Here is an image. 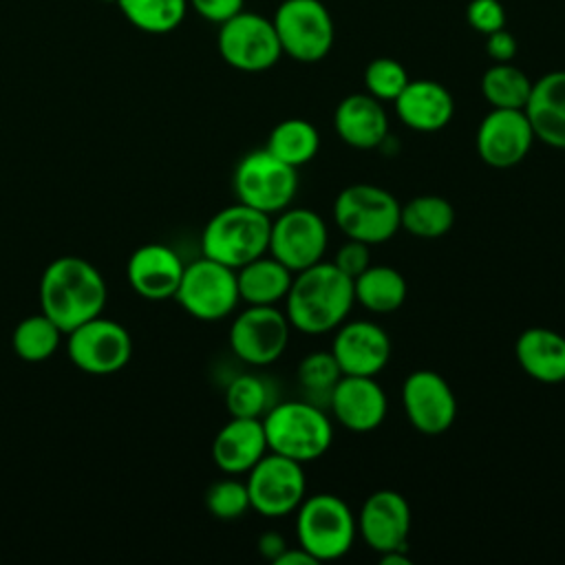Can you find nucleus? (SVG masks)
<instances>
[{
	"instance_id": "8",
	"label": "nucleus",
	"mask_w": 565,
	"mask_h": 565,
	"mask_svg": "<svg viewBox=\"0 0 565 565\" xmlns=\"http://www.w3.org/2000/svg\"><path fill=\"white\" fill-rule=\"evenodd\" d=\"M271 22L282 55H289L296 62H320L333 46V18L320 0H282Z\"/></svg>"
},
{
	"instance_id": "39",
	"label": "nucleus",
	"mask_w": 565,
	"mask_h": 565,
	"mask_svg": "<svg viewBox=\"0 0 565 565\" xmlns=\"http://www.w3.org/2000/svg\"><path fill=\"white\" fill-rule=\"evenodd\" d=\"M188 4H192V9L201 18L223 24L225 20H230L243 11L245 0H188Z\"/></svg>"
},
{
	"instance_id": "20",
	"label": "nucleus",
	"mask_w": 565,
	"mask_h": 565,
	"mask_svg": "<svg viewBox=\"0 0 565 565\" xmlns=\"http://www.w3.org/2000/svg\"><path fill=\"white\" fill-rule=\"evenodd\" d=\"M185 263L163 243L139 245L126 265V276L132 291L146 300L174 298Z\"/></svg>"
},
{
	"instance_id": "37",
	"label": "nucleus",
	"mask_w": 565,
	"mask_h": 565,
	"mask_svg": "<svg viewBox=\"0 0 565 565\" xmlns=\"http://www.w3.org/2000/svg\"><path fill=\"white\" fill-rule=\"evenodd\" d=\"M468 24L488 35L505 26V9L499 0H470L466 7Z\"/></svg>"
},
{
	"instance_id": "1",
	"label": "nucleus",
	"mask_w": 565,
	"mask_h": 565,
	"mask_svg": "<svg viewBox=\"0 0 565 565\" xmlns=\"http://www.w3.org/2000/svg\"><path fill=\"white\" fill-rule=\"evenodd\" d=\"M355 305L353 278L333 263L320 260L294 274L285 296V316L291 329L320 335L338 329Z\"/></svg>"
},
{
	"instance_id": "21",
	"label": "nucleus",
	"mask_w": 565,
	"mask_h": 565,
	"mask_svg": "<svg viewBox=\"0 0 565 565\" xmlns=\"http://www.w3.org/2000/svg\"><path fill=\"white\" fill-rule=\"evenodd\" d=\"M267 452L263 419L254 417H232L212 441V461L225 475L249 472Z\"/></svg>"
},
{
	"instance_id": "36",
	"label": "nucleus",
	"mask_w": 565,
	"mask_h": 565,
	"mask_svg": "<svg viewBox=\"0 0 565 565\" xmlns=\"http://www.w3.org/2000/svg\"><path fill=\"white\" fill-rule=\"evenodd\" d=\"M408 84V73L402 62L393 57H375L364 68L366 93L380 102H395Z\"/></svg>"
},
{
	"instance_id": "9",
	"label": "nucleus",
	"mask_w": 565,
	"mask_h": 565,
	"mask_svg": "<svg viewBox=\"0 0 565 565\" xmlns=\"http://www.w3.org/2000/svg\"><path fill=\"white\" fill-rule=\"evenodd\" d=\"M174 300L196 320H223L241 302L236 269L201 256L185 265Z\"/></svg>"
},
{
	"instance_id": "10",
	"label": "nucleus",
	"mask_w": 565,
	"mask_h": 565,
	"mask_svg": "<svg viewBox=\"0 0 565 565\" xmlns=\"http://www.w3.org/2000/svg\"><path fill=\"white\" fill-rule=\"evenodd\" d=\"M66 353L79 371L110 375L128 364L132 340L124 324L99 313L66 333Z\"/></svg>"
},
{
	"instance_id": "18",
	"label": "nucleus",
	"mask_w": 565,
	"mask_h": 565,
	"mask_svg": "<svg viewBox=\"0 0 565 565\" xmlns=\"http://www.w3.org/2000/svg\"><path fill=\"white\" fill-rule=\"evenodd\" d=\"M408 530L411 505L402 492L382 488L364 499L358 514V532L373 552L406 547Z\"/></svg>"
},
{
	"instance_id": "7",
	"label": "nucleus",
	"mask_w": 565,
	"mask_h": 565,
	"mask_svg": "<svg viewBox=\"0 0 565 565\" xmlns=\"http://www.w3.org/2000/svg\"><path fill=\"white\" fill-rule=\"evenodd\" d=\"M232 185L238 203L274 216L291 205L298 192V168L280 161L267 148L252 150L236 163Z\"/></svg>"
},
{
	"instance_id": "42",
	"label": "nucleus",
	"mask_w": 565,
	"mask_h": 565,
	"mask_svg": "<svg viewBox=\"0 0 565 565\" xmlns=\"http://www.w3.org/2000/svg\"><path fill=\"white\" fill-rule=\"evenodd\" d=\"M274 565H318V563H316V558L309 552H305L300 545H296V547H287L274 561Z\"/></svg>"
},
{
	"instance_id": "3",
	"label": "nucleus",
	"mask_w": 565,
	"mask_h": 565,
	"mask_svg": "<svg viewBox=\"0 0 565 565\" xmlns=\"http://www.w3.org/2000/svg\"><path fill=\"white\" fill-rule=\"evenodd\" d=\"M263 428L269 452L300 461L320 459L333 444V424L322 406L309 399L278 402L265 417Z\"/></svg>"
},
{
	"instance_id": "14",
	"label": "nucleus",
	"mask_w": 565,
	"mask_h": 565,
	"mask_svg": "<svg viewBox=\"0 0 565 565\" xmlns=\"http://www.w3.org/2000/svg\"><path fill=\"white\" fill-rule=\"evenodd\" d=\"M291 324L276 305H247L230 324L232 353L252 366L274 364L287 349Z\"/></svg>"
},
{
	"instance_id": "43",
	"label": "nucleus",
	"mask_w": 565,
	"mask_h": 565,
	"mask_svg": "<svg viewBox=\"0 0 565 565\" xmlns=\"http://www.w3.org/2000/svg\"><path fill=\"white\" fill-rule=\"evenodd\" d=\"M406 550H408V547L382 552V554H377V556H380V563H384V565H411V558H408Z\"/></svg>"
},
{
	"instance_id": "2",
	"label": "nucleus",
	"mask_w": 565,
	"mask_h": 565,
	"mask_svg": "<svg viewBox=\"0 0 565 565\" xmlns=\"http://www.w3.org/2000/svg\"><path fill=\"white\" fill-rule=\"evenodd\" d=\"M106 298V280L86 258L60 256L42 271L40 311L64 333L104 313Z\"/></svg>"
},
{
	"instance_id": "19",
	"label": "nucleus",
	"mask_w": 565,
	"mask_h": 565,
	"mask_svg": "<svg viewBox=\"0 0 565 565\" xmlns=\"http://www.w3.org/2000/svg\"><path fill=\"white\" fill-rule=\"evenodd\" d=\"M338 424L351 433L380 428L388 413V397L382 384L369 375H342L327 404Z\"/></svg>"
},
{
	"instance_id": "34",
	"label": "nucleus",
	"mask_w": 565,
	"mask_h": 565,
	"mask_svg": "<svg viewBox=\"0 0 565 565\" xmlns=\"http://www.w3.org/2000/svg\"><path fill=\"white\" fill-rule=\"evenodd\" d=\"M296 377L307 399L324 408L329 404L331 391L342 377V369L331 351H313L300 360Z\"/></svg>"
},
{
	"instance_id": "31",
	"label": "nucleus",
	"mask_w": 565,
	"mask_h": 565,
	"mask_svg": "<svg viewBox=\"0 0 565 565\" xmlns=\"http://www.w3.org/2000/svg\"><path fill=\"white\" fill-rule=\"evenodd\" d=\"M62 335L64 331L40 311L22 318L15 324L11 333V347L13 353L24 362H44L57 351Z\"/></svg>"
},
{
	"instance_id": "17",
	"label": "nucleus",
	"mask_w": 565,
	"mask_h": 565,
	"mask_svg": "<svg viewBox=\"0 0 565 565\" xmlns=\"http://www.w3.org/2000/svg\"><path fill=\"white\" fill-rule=\"evenodd\" d=\"M329 351L342 375L377 377L391 360V338L371 320H351L338 327Z\"/></svg>"
},
{
	"instance_id": "23",
	"label": "nucleus",
	"mask_w": 565,
	"mask_h": 565,
	"mask_svg": "<svg viewBox=\"0 0 565 565\" xmlns=\"http://www.w3.org/2000/svg\"><path fill=\"white\" fill-rule=\"evenodd\" d=\"M393 104L399 121L417 132H437L455 115L450 90L435 79H408Z\"/></svg>"
},
{
	"instance_id": "25",
	"label": "nucleus",
	"mask_w": 565,
	"mask_h": 565,
	"mask_svg": "<svg viewBox=\"0 0 565 565\" xmlns=\"http://www.w3.org/2000/svg\"><path fill=\"white\" fill-rule=\"evenodd\" d=\"M514 355L525 375L541 384L565 382V335L547 327H530L519 333Z\"/></svg>"
},
{
	"instance_id": "11",
	"label": "nucleus",
	"mask_w": 565,
	"mask_h": 565,
	"mask_svg": "<svg viewBox=\"0 0 565 565\" xmlns=\"http://www.w3.org/2000/svg\"><path fill=\"white\" fill-rule=\"evenodd\" d=\"M252 510L267 519H282L298 510L307 497V477L300 461L267 452L247 472Z\"/></svg>"
},
{
	"instance_id": "5",
	"label": "nucleus",
	"mask_w": 565,
	"mask_h": 565,
	"mask_svg": "<svg viewBox=\"0 0 565 565\" xmlns=\"http://www.w3.org/2000/svg\"><path fill=\"white\" fill-rule=\"evenodd\" d=\"M358 534V516L333 492H316L296 510V539L316 563L338 561L351 552Z\"/></svg>"
},
{
	"instance_id": "35",
	"label": "nucleus",
	"mask_w": 565,
	"mask_h": 565,
	"mask_svg": "<svg viewBox=\"0 0 565 565\" xmlns=\"http://www.w3.org/2000/svg\"><path fill=\"white\" fill-rule=\"evenodd\" d=\"M205 508L212 516L221 521H234L243 516L252 508L247 483L232 477L214 481L205 490Z\"/></svg>"
},
{
	"instance_id": "26",
	"label": "nucleus",
	"mask_w": 565,
	"mask_h": 565,
	"mask_svg": "<svg viewBox=\"0 0 565 565\" xmlns=\"http://www.w3.org/2000/svg\"><path fill=\"white\" fill-rule=\"evenodd\" d=\"M291 280L294 271L271 254H263L236 269L238 296L245 305H278L285 300Z\"/></svg>"
},
{
	"instance_id": "32",
	"label": "nucleus",
	"mask_w": 565,
	"mask_h": 565,
	"mask_svg": "<svg viewBox=\"0 0 565 565\" xmlns=\"http://www.w3.org/2000/svg\"><path fill=\"white\" fill-rule=\"evenodd\" d=\"M117 7L135 29L163 35L183 22L188 0H119Z\"/></svg>"
},
{
	"instance_id": "44",
	"label": "nucleus",
	"mask_w": 565,
	"mask_h": 565,
	"mask_svg": "<svg viewBox=\"0 0 565 565\" xmlns=\"http://www.w3.org/2000/svg\"><path fill=\"white\" fill-rule=\"evenodd\" d=\"M102 2H115V4H117V2H119V0H102Z\"/></svg>"
},
{
	"instance_id": "30",
	"label": "nucleus",
	"mask_w": 565,
	"mask_h": 565,
	"mask_svg": "<svg viewBox=\"0 0 565 565\" xmlns=\"http://www.w3.org/2000/svg\"><path fill=\"white\" fill-rule=\"evenodd\" d=\"M532 90V79L510 62H494L481 75V95L492 108L523 110Z\"/></svg>"
},
{
	"instance_id": "27",
	"label": "nucleus",
	"mask_w": 565,
	"mask_h": 565,
	"mask_svg": "<svg viewBox=\"0 0 565 565\" xmlns=\"http://www.w3.org/2000/svg\"><path fill=\"white\" fill-rule=\"evenodd\" d=\"M355 302L371 313L397 311L406 296V278L391 265H369L360 276L353 278Z\"/></svg>"
},
{
	"instance_id": "12",
	"label": "nucleus",
	"mask_w": 565,
	"mask_h": 565,
	"mask_svg": "<svg viewBox=\"0 0 565 565\" xmlns=\"http://www.w3.org/2000/svg\"><path fill=\"white\" fill-rule=\"evenodd\" d=\"M216 44L225 64L243 73H263L282 55L274 22L252 11H241L225 20Z\"/></svg>"
},
{
	"instance_id": "29",
	"label": "nucleus",
	"mask_w": 565,
	"mask_h": 565,
	"mask_svg": "<svg viewBox=\"0 0 565 565\" xmlns=\"http://www.w3.org/2000/svg\"><path fill=\"white\" fill-rule=\"evenodd\" d=\"M455 225V207L439 194H419L402 205L399 227L417 238H441Z\"/></svg>"
},
{
	"instance_id": "4",
	"label": "nucleus",
	"mask_w": 565,
	"mask_h": 565,
	"mask_svg": "<svg viewBox=\"0 0 565 565\" xmlns=\"http://www.w3.org/2000/svg\"><path fill=\"white\" fill-rule=\"evenodd\" d=\"M271 216L245 203L218 210L203 227L201 254L238 269L249 260L267 254Z\"/></svg>"
},
{
	"instance_id": "41",
	"label": "nucleus",
	"mask_w": 565,
	"mask_h": 565,
	"mask_svg": "<svg viewBox=\"0 0 565 565\" xmlns=\"http://www.w3.org/2000/svg\"><path fill=\"white\" fill-rule=\"evenodd\" d=\"M287 541L282 539V534L278 532H265L260 539H258V552L267 558V561H276L285 550H287Z\"/></svg>"
},
{
	"instance_id": "13",
	"label": "nucleus",
	"mask_w": 565,
	"mask_h": 565,
	"mask_svg": "<svg viewBox=\"0 0 565 565\" xmlns=\"http://www.w3.org/2000/svg\"><path fill=\"white\" fill-rule=\"evenodd\" d=\"M329 232L324 218L309 207H285L271 216L267 252L294 274L324 258Z\"/></svg>"
},
{
	"instance_id": "24",
	"label": "nucleus",
	"mask_w": 565,
	"mask_h": 565,
	"mask_svg": "<svg viewBox=\"0 0 565 565\" xmlns=\"http://www.w3.org/2000/svg\"><path fill=\"white\" fill-rule=\"evenodd\" d=\"M523 110L539 141L565 150V71H550L532 82Z\"/></svg>"
},
{
	"instance_id": "33",
	"label": "nucleus",
	"mask_w": 565,
	"mask_h": 565,
	"mask_svg": "<svg viewBox=\"0 0 565 565\" xmlns=\"http://www.w3.org/2000/svg\"><path fill=\"white\" fill-rule=\"evenodd\" d=\"M274 404L269 382L256 373H241L225 388V406L232 417L263 419Z\"/></svg>"
},
{
	"instance_id": "16",
	"label": "nucleus",
	"mask_w": 565,
	"mask_h": 565,
	"mask_svg": "<svg viewBox=\"0 0 565 565\" xmlns=\"http://www.w3.org/2000/svg\"><path fill=\"white\" fill-rule=\"evenodd\" d=\"M534 139L536 137L525 110L492 108L479 121L475 148L486 166L505 170L519 166L527 157Z\"/></svg>"
},
{
	"instance_id": "22",
	"label": "nucleus",
	"mask_w": 565,
	"mask_h": 565,
	"mask_svg": "<svg viewBox=\"0 0 565 565\" xmlns=\"http://www.w3.org/2000/svg\"><path fill=\"white\" fill-rule=\"evenodd\" d=\"M333 128L355 150H375L388 137V117L380 99L369 93H351L335 106Z\"/></svg>"
},
{
	"instance_id": "6",
	"label": "nucleus",
	"mask_w": 565,
	"mask_h": 565,
	"mask_svg": "<svg viewBox=\"0 0 565 565\" xmlns=\"http://www.w3.org/2000/svg\"><path fill=\"white\" fill-rule=\"evenodd\" d=\"M402 203L384 188L373 183H353L338 192L333 201V223L353 241L369 247L386 243L397 234Z\"/></svg>"
},
{
	"instance_id": "28",
	"label": "nucleus",
	"mask_w": 565,
	"mask_h": 565,
	"mask_svg": "<svg viewBox=\"0 0 565 565\" xmlns=\"http://www.w3.org/2000/svg\"><path fill=\"white\" fill-rule=\"evenodd\" d=\"M265 148L280 161L300 168L318 154L320 132L309 119L289 117L271 128Z\"/></svg>"
},
{
	"instance_id": "15",
	"label": "nucleus",
	"mask_w": 565,
	"mask_h": 565,
	"mask_svg": "<svg viewBox=\"0 0 565 565\" xmlns=\"http://www.w3.org/2000/svg\"><path fill=\"white\" fill-rule=\"evenodd\" d=\"M402 406L408 424L422 435H441L457 417V397L450 384L430 369H417L406 375Z\"/></svg>"
},
{
	"instance_id": "38",
	"label": "nucleus",
	"mask_w": 565,
	"mask_h": 565,
	"mask_svg": "<svg viewBox=\"0 0 565 565\" xmlns=\"http://www.w3.org/2000/svg\"><path fill=\"white\" fill-rule=\"evenodd\" d=\"M340 271H344L349 278L360 276L369 265H371V252L369 245L362 241L347 238L338 249L331 260Z\"/></svg>"
},
{
	"instance_id": "40",
	"label": "nucleus",
	"mask_w": 565,
	"mask_h": 565,
	"mask_svg": "<svg viewBox=\"0 0 565 565\" xmlns=\"http://www.w3.org/2000/svg\"><path fill=\"white\" fill-rule=\"evenodd\" d=\"M486 53L492 62H512L516 55L514 35L505 26L494 33H488L486 35Z\"/></svg>"
}]
</instances>
